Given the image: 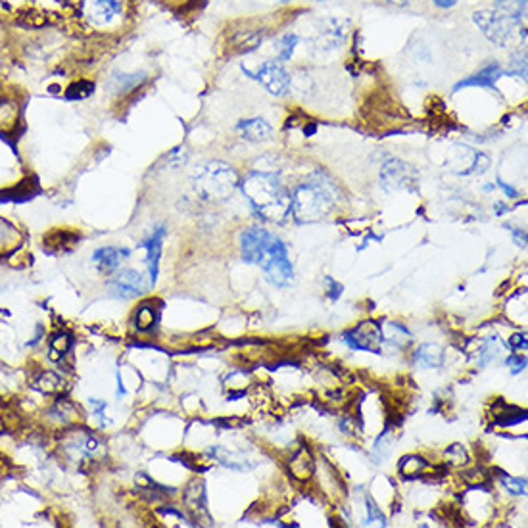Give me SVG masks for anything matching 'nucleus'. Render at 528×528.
<instances>
[{"instance_id": "obj_11", "label": "nucleus", "mask_w": 528, "mask_h": 528, "mask_svg": "<svg viewBox=\"0 0 528 528\" xmlns=\"http://www.w3.org/2000/svg\"><path fill=\"white\" fill-rule=\"evenodd\" d=\"M148 284H146L145 277L140 275L138 271H133V269H124L119 275L110 282V290H112V296L116 298H135L140 296L143 292H146Z\"/></svg>"}, {"instance_id": "obj_29", "label": "nucleus", "mask_w": 528, "mask_h": 528, "mask_svg": "<svg viewBox=\"0 0 528 528\" xmlns=\"http://www.w3.org/2000/svg\"><path fill=\"white\" fill-rule=\"evenodd\" d=\"M94 91V83H88V81H79V83H73L72 87L67 88V96L70 98H85L88 94Z\"/></svg>"}, {"instance_id": "obj_5", "label": "nucleus", "mask_w": 528, "mask_h": 528, "mask_svg": "<svg viewBox=\"0 0 528 528\" xmlns=\"http://www.w3.org/2000/svg\"><path fill=\"white\" fill-rule=\"evenodd\" d=\"M473 20L477 23L480 31L484 33L488 41H492L498 46H506L509 43V39L513 35L515 27L521 22H517L509 15L499 14L498 10H480L475 12Z\"/></svg>"}, {"instance_id": "obj_37", "label": "nucleus", "mask_w": 528, "mask_h": 528, "mask_svg": "<svg viewBox=\"0 0 528 528\" xmlns=\"http://www.w3.org/2000/svg\"><path fill=\"white\" fill-rule=\"evenodd\" d=\"M498 183H499V187L503 188V192H506V194L509 196V198H517V196H519V192H517L515 188L509 187L507 183H503V181H501V179H498Z\"/></svg>"}, {"instance_id": "obj_3", "label": "nucleus", "mask_w": 528, "mask_h": 528, "mask_svg": "<svg viewBox=\"0 0 528 528\" xmlns=\"http://www.w3.org/2000/svg\"><path fill=\"white\" fill-rule=\"evenodd\" d=\"M334 204V190L323 179L310 181L296 188L292 196V211L298 221H317L325 218Z\"/></svg>"}, {"instance_id": "obj_14", "label": "nucleus", "mask_w": 528, "mask_h": 528, "mask_svg": "<svg viewBox=\"0 0 528 528\" xmlns=\"http://www.w3.org/2000/svg\"><path fill=\"white\" fill-rule=\"evenodd\" d=\"M503 75V70L499 67V64H490L482 67L480 72H477L475 75H470L467 79L459 81L454 91H459V88L465 87H486V88H494L496 91V83L498 79Z\"/></svg>"}, {"instance_id": "obj_8", "label": "nucleus", "mask_w": 528, "mask_h": 528, "mask_svg": "<svg viewBox=\"0 0 528 528\" xmlns=\"http://www.w3.org/2000/svg\"><path fill=\"white\" fill-rule=\"evenodd\" d=\"M261 268L265 271L269 281L277 286H286L294 279V269L289 261V252H286V246L282 244V240H279L273 246V250L261 263Z\"/></svg>"}, {"instance_id": "obj_36", "label": "nucleus", "mask_w": 528, "mask_h": 528, "mask_svg": "<svg viewBox=\"0 0 528 528\" xmlns=\"http://www.w3.org/2000/svg\"><path fill=\"white\" fill-rule=\"evenodd\" d=\"M326 284H331V290H329V296L338 298L342 294V284L334 282L333 279H326Z\"/></svg>"}, {"instance_id": "obj_28", "label": "nucleus", "mask_w": 528, "mask_h": 528, "mask_svg": "<svg viewBox=\"0 0 528 528\" xmlns=\"http://www.w3.org/2000/svg\"><path fill=\"white\" fill-rule=\"evenodd\" d=\"M77 239L75 235H72V232H67V231H54L48 237V239H44V242L46 244H51V246H56V248H65V246H70V244H73V240Z\"/></svg>"}, {"instance_id": "obj_18", "label": "nucleus", "mask_w": 528, "mask_h": 528, "mask_svg": "<svg viewBox=\"0 0 528 528\" xmlns=\"http://www.w3.org/2000/svg\"><path fill=\"white\" fill-rule=\"evenodd\" d=\"M20 242H22V235L18 231V227L0 218V256L14 252L15 248L20 246Z\"/></svg>"}, {"instance_id": "obj_22", "label": "nucleus", "mask_w": 528, "mask_h": 528, "mask_svg": "<svg viewBox=\"0 0 528 528\" xmlns=\"http://www.w3.org/2000/svg\"><path fill=\"white\" fill-rule=\"evenodd\" d=\"M494 10H498L499 14L509 15L517 22H521L527 14V0H496Z\"/></svg>"}, {"instance_id": "obj_12", "label": "nucleus", "mask_w": 528, "mask_h": 528, "mask_svg": "<svg viewBox=\"0 0 528 528\" xmlns=\"http://www.w3.org/2000/svg\"><path fill=\"white\" fill-rule=\"evenodd\" d=\"M164 239H166V227H158L148 239L140 242V248L146 250V268H148V275H150V286L156 282V277H158V261Z\"/></svg>"}, {"instance_id": "obj_19", "label": "nucleus", "mask_w": 528, "mask_h": 528, "mask_svg": "<svg viewBox=\"0 0 528 528\" xmlns=\"http://www.w3.org/2000/svg\"><path fill=\"white\" fill-rule=\"evenodd\" d=\"M381 333H383V341L392 342L394 346L404 348L411 342V333H409L404 325L394 323V321L384 323V325L381 326Z\"/></svg>"}, {"instance_id": "obj_1", "label": "nucleus", "mask_w": 528, "mask_h": 528, "mask_svg": "<svg viewBox=\"0 0 528 528\" xmlns=\"http://www.w3.org/2000/svg\"><path fill=\"white\" fill-rule=\"evenodd\" d=\"M242 192L260 218L268 221H284L292 211V198L281 181L271 173H252L242 183Z\"/></svg>"}, {"instance_id": "obj_25", "label": "nucleus", "mask_w": 528, "mask_h": 528, "mask_svg": "<svg viewBox=\"0 0 528 528\" xmlns=\"http://www.w3.org/2000/svg\"><path fill=\"white\" fill-rule=\"evenodd\" d=\"M73 341H72V336L67 333H58V334H54L51 338V342H48V348H51V359H54V362H58L60 357H64L67 352H70V348H72Z\"/></svg>"}, {"instance_id": "obj_38", "label": "nucleus", "mask_w": 528, "mask_h": 528, "mask_svg": "<svg viewBox=\"0 0 528 528\" xmlns=\"http://www.w3.org/2000/svg\"><path fill=\"white\" fill-rule=\"evenodd\" d=\"M435 2V6L444 8V10H448V8H454L459 2V0H433Z\"/></svg>"}, {"instance_id": "obj_21", "label": "nucleus", "mask_w": 528, "mask_h": 528, "mask_svg": "<svg viewBox=\"0 0 528 528\" xmlns=\"http://www.w3.org/2000/svg\"><path fill=\"white\" fill-rule=\"evenodd\" d=\"M290 470L298 480H310L313 475V459L305 449H300L294 459L290 461Z\"/></svg>"}, {"instance_id": "obj_6", "label": "nucleus", "mask_w": 528, "mask_h": 528, "mask_svg": "<svg viewBox=\"0 0 528 528\" xmlns=\"http://www.w3.org/2000/svg\"><path fill=\"white\" fill-rule=\"evenodd\" d=\"M83 20L93 27H108L124 15V0H79Z\"/></svg>"}, {"instance_id": "obj_9", "label": "nucleus", "mask_w": 528, "mask_h": 528, "mask_svg": "<svg viewBox=\"0 0 528 528\" xmlns=\"http://www.w3.org/2000/svg\"><path fill=\"white\" fill-rule=\"evenodd\" d=\"M344 342L352 350H362V352H373L378 354L381 346H383V333H381V325L375 321H363L357 326H354L352 331H348L344 334Z\"/></svg>"}, {"instance_id": "obj_20", "label": "nucleus", "mask_w": 528, "mask_h": 528, "mask_svg": "<svg viewBox=\"0 0 528 528\" xmlns=\"http://www.w3.org/2000/svg\"><path fill=\"white\" fill-rule=\"evenodd\" d=\"M18 119H20L18 104L8 98H0V131L2 133L12 131L18 125Z\"/></svg>"}, {"instance_id": "obj_32", "label": "nucleus", "mask_w": 528, "mask_h": 528, "mask_svg": "<svg viewBox=\"0 0 528 528\" xmlns=\"http://www.w3.org/2000/svg\"><path fill=\"white\" fill-rule=\"evenodd\" d=\"M367 515H369V517H367V521H369V522L378 521V524H384V515L381 513L378 509H376L375 503H373V501H369V499H367Z\"/></svg>"}, {"instance_id": "obj_24", "label": "nucleus", "mask_w": 528, "mask_h": 528, "mask_svg": "<svg viewBox=\"0 0 528 528\" xmlns=\"http://www.w3.org/2000/svg\"><path fill=\"white\" fill-rule=\"evenodd\" d=\"M427 461L419 456H405L402 459V463H400V473L404 475L405 478H413V477H419L421 473H425L427 470Z\"/></svg>"}, {"instance_id": "obj_27", "label": "nucleus", "mask_w": 528, "mask_h": 528, "mask_svg": "<svg viewBox=\"0 0 528 528\" xmlns=\"http://www.w3.org/2000/svg\"><path fill=\"white\" fill-rule=\"evenodd\" d=\"M158 321V313L154 310V305L143 304L137 310V317H135V323H137L138 331H150Z\"/></svg>"}, {"instance_id": "obj_30", "label": "nucleus", "mask_w": 528, "mask_h": 528, "mask_svg": "<svg viewBox=\"0 0 528 528\" xmlns=\"http://www.w3.org/2000/svg\"><path fill=\"white\" fill-rule=\"evenodd\" d=\"M501 482H503V486H506L511 494L521 496V494L527 492V480H524V478H513L503 475V477H501Z\"/></svg>"}, {"instance_id": "obj_15", "label": "nucleus", "mask_w": 528, "mask_h": 528, "mask_svg": "<svg viewBox=\"0 0 528 528\" xmlns=\"http://www.w3.org/2000/svg\"><path fill=\"white\" fill-rule=\"evenodd\" d=\"M237 131H239L242 138H246L250 143H265L273 135V127L261 119V117H253V119H246V121H240L237 125Z\"/></svg>"}, {"instance_id": "obj_16", "label": "nucleus", "mask_w": 528, "mask_h": 528, "mask_svg": "<svg viewBox=\"0 0 528 528\" xmlns=\"http://www.w3.org/2000/svg\"><path fill=\"white\" fill-rule=\"evenodd\" d=\"M146 81V73H121L116 72L108 81V87L110 91L114 94H127L131 91H135L138 85H143Z\"/></svg>"}, {"instance_id": "obj_33", "label": "nucleus", "mask_w": 528, "mask_h": 528, "mask_svg": "<svg viewBox=\"0 0 528 528\" xmlns=\"http://www.w3.org/2000/svg\"><path fill=\"white\" fill-rule=\"evenodd\" d=\"M507 365L511 367L513 373H519L527 367V359L522 357V355H511V357H507Z\"/></svg>"}, {"instance_id": "obj_13", "label": "nucleus", "mask_w": 528, "mask_h": 528, "mask_svg": "<svg viewBox=\"0 0 528 528\" xmlns=\"http://www.w3.org/2000/svg\"><path fill=\"white\" fill-rule=\"evenodd\" d=\"M125 258H129V250L127 248H98L96 252L93 253V261L96 263V268L104 275H112Z\"/></svg>"}, {"instance_id": "obj_23", "label": "nucleus", "mask_w": 528, "mask_h": 528, "mask_svg": "<svg viewBox=\"0 0 528 528\" xmlns=\"http://www.w3.org/2000/svg\"><path fill=\"white\" fill-rule=\"evenodd\" d=\"M35 388L43 392V394H56V392H60L64 388V381H62L56 373L44 371V373H41V376L35 381Z\"/></svg>"}, {"instance_id": "obj_26", "label": "nucleus", "mask_w": 528, "mask_h": 528, "mask_svg": "<svg viewBox=\"0 0 528 528\" xmlns=\"http://www.w3.org/2000/svg\"><path fill=\"white\" fill-rule=\"evenodd\" d=\"M300 41V37L296 33H286V35H282L279 41L275 43V52L277 56L281 62H289L292 58V54L296 51V44Z\"/></svg>"}, {"instance_id": "obj_31", "label": "nucleus", "mask_w": 528, "mask_h": 528, "mask_svg": "<svg viewBox=\"0 0 528 528\" xmlns=\"http://www.w3.org/2000/svg\"><path fill=\"white\" fill-rule=\"evenodd\" d=\"M446 457H448L449 463L457 465V467H459V465H465L467 461H469V457H467V451H465V449L461 448L459 444H454V446H451V448L446 451Z\"/></svg>"}, {"instance_id": "obj_39", "label": "nucleus", "mask_w": 528, "mask_h": 528, "mask_svg": "<svg viewBox=\"0 0 528 528\" xmlns=\"http://www.w3.org/2000/svg\"><path fill=\"white\" fill-rule=\"evenodd\" d=\"M513 235H515V240H517V244H519V246H522V248L527 246V235H524V232L521 235V231H513Z\"/></svg>"}, {"instance_id": "obj_4", "label": "nucleus", "mask_w": 528, "mask_h": 528, "mask_svg": "<svg viewBox=\"0 0 528 528\" xmlns=\"http://www.w3.org/2000/svg\"><path fill=\"white\" fill-rule=\"evenodd\" d=\"M62 449L65 457L73 463H83V461H96L106 456L104 442L88 433L85 428H73L62 440Z\"/></svg>"}, {"instance_id": "obj_2", "label": "nucleus", "mask_w": 528, "mask_h": 528, "mask_svg": "<svg viewBox=\"0 0 528 528\" xmlns=\"http://www.w3.org/2000/svg\"><path fill=\"white\" fill-rule=\"evenodd\" d=\"M192 185L198 196L210 202H223L239 187V175L225 161H206L192 173Z\"/></svg>"}, {"instance_id": "obj_7", "label": "nucleus", "mask_w": 528, "mask_h": 528, "mask_svg": "<svg viewBox=\"0 0 528 528\" xmlns=\"http://www.w3.org/2000/svg\"><path fill=\"white\" fill-rule=\"evenodd\" d=\"M279 240L281 239H277L275 235L263 231V229H248L240 237L242 258L250 263H260L261 265Z\"/></svg>"}, {"instance_id": "obj_40", "label": "nucleus", "mask_w": 528, "mask_h": 528, "mask_svg": "<svg viewBox=\"0 0 528 528\" xmlns=\"http://www.w3.org/2000/svg\"><path fill=\"white\" fill-rule=\"evenodd\" d=\"M388 2H392V4H400V6H405L409 0H388Z\"/></svg>"}, {"instance_id": "obj_10", "label": "nucleus", "mask_w": 528, "mask_h": 528, "mask_svg": "<svg viewBox=\"0 0 528 528\" xmlns=\"http://www.w3.org/2000/svg\"><path fill=\"white\" fill-rule=\"evenodd\" d=\"M244 72H246V75H250L252 79L260 81L261 85L268 88L271 94H275V96H284V94L289 93V73H286V70H284L281 64H277V62H263L256 72H250V70H244Z\"/></svg>"}, {"instance_id": "obj_34", "label": "nucleus", "mask_w": 528, "mask_h": 528, "mask_svg": "<svg viewBox=\"0 0 528 528\" xmlns=\"http://www.w3.org/2000/svg\"><path fill=\"white\" fill-rule=\"evenodd\" d=\"M465 480H467V482H470V484H482V482H484V480H486V477H484V473H482V470H480V469H473V470H469V473H465Z\"/></svg>"}, {"instance_id": "obj_35", "label": "nucleus", "mask_w": 528, "mask_h": 528, "mask_svg": "<svg viewBox=\"0 0 528 528\" xmlns=\"http://www.w3.org/2000/svg\"><path fill=\"white\" fill-rule=\"evenodd\" d=\"M509 344H511L515 350H527V334H515V336H511Z\"/></svg>"}, {"instance_id": "obj_41", "label": "nucleus", "mask_w": 528, "mask_h": 528, "mask_svg": "<svg viewBox=\"0 0 528 528\" xmlns=\"http://www.w3.org/2000/svg\"><path fill=\"white\" fill-rule=\"evenodd\" d=\"M281 2H289V0H281Z\"/></svg>"}, {"instance_id": "obj_17", "label": "nucleus", "mask_w": 528, "mask_h": 528, "mask_svg": "<svg viewBox=\"0 0 528 528\" xmlns=\"http://www.w3.org/2000/svg\"><path fill=\"white\" fill-rule=\"evenodd\" d=\"M413 359L423 369H436V367H442V363H444V350L438 344H423L415 352Z\"/></svg>"}]
</instances>
